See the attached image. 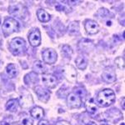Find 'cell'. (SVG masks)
Instances as JSON below:
<instances>
[{"label": "cell", "mask_w": 125, "mask_h": 125, "mask_svg": "<svg viewBox=\"0 0 125 125\" xmlns=\"http://www.w3.org/2000/svg\"><path fill=\"white\" fill-rule=\"evenodd\" d=\"M115 101V94L112 89L106 88L99 92L97 97V104L99 107L105 108L114 104Z\"/></svg>", "instance_id": "obj_1"}, {"label": "cell", "mask_w": 125, "mask_h": 125, "mask_svg": "<svg viewBox=\"0 0 125 125\" xmlns=\"http://www.w3.org/2000/svg\"><path fill=\"white\" fill-rule=\"evenodd\" d=\"M9 48L10 51L12 52L13 55H18L20 53H22L25 48V42L23 39L15 38L10 42Z\"/></svg>", "instance_id": "obj_3"}, {"label": "cell", "mask_w": 125, "mask_h": 125, "mask_svg": "<svg viewBox=\"0 0 125 125\" xmlns=\"http://www.w3.org/2000/svg\"><path fill=\"white\" fill-rule=\"evenodd\" d=\"M62 73L68 81H75L77 78V72L75 68L71 65H66L62 69Z\"/></svg>", "instance_id": "obj_6"}, {"label": "cell", "mask_w": 125, "mask_h": 125, "mask_svg": "<svg viewBox=\"0 0 125 125\" xmlns=\"http://www.w3.org/2000/svg\"><path fill=\"white\" fill-rule=\"evenodd\" d=\"M107 25H108V26H110V25H111V22H110V21H108V22H107Z\"/></svg>", "instance_id": "obj_27"}, {"label": "cell", "mask_w": 125, "mask_h": 125, "mask_svg": "<svg viewBox=\"0 0 125 125\" xmlns=\"http://www.w3.org/2000/svg\"><path fill=\"white\" fill-rule=\"evenodd\" d=\"M75 62H76L77 67L79 68V69H85L86 67H87L86 59L84 58L81 57V56H79V57H78L77 58H76Z\"/></svg>", "instance_id": "obj_18"}, {"label": "cell", "mask_w": 125, "mask_h": 125, "mask_svg": "<svg viewBox=\"0 0 125 125\" xmlns=\"http://www.w3.org/2000/svg\"><path fill=\"white\" fill-rule=\"evenodd\" d=\"M56 125H71L67 121H59V122H58Z\"/></svg>", "instance_id": "obj_23"}, {"label": "cell", "mask_w": 125, "mask_h": 125, "mask_svg": "<svg viewBox=\"0 0 125 125\" xmlns=\"http://www.w3.org/2000/svg\"><path fill=\"white\" fill-rule=\"evenodd\" d=\"M85 108L87 111L90 114H96L97 110H98V108H97V105L94 102V99L93 98H89L88 101L86 102L85 104Z\"/></svg>", "instance_id": "obj_12"}, {"label": "cell", "mask_w": 125, "mask_h": 125, "mask_svg": "<svg viewBox=\"0 0 125 125\" xmlns=\"http://www.w3.org/2000/svg\"><path fill=\"white\" fill-rule=\"evenodd\" d=\"M62 51L63 52V53H65L66 54H72V53H73L72 48L68 45H64L63 47H62Z\"/></svg>", "instance_id": "obj_22"}, {"label": "cell", "mask_w": 125, "mask_h": 125, "mask_svg": "<svg viewBox=\"0 0 125 125\" xmlns=\"http://www.w3.org/2000/svg\"><path fill=\"white\" fill-rule=\"evenodd\" d=\"M31 116L33 117L36 119H40L41 118H43L44 115V111L42 108L40 107H34L33 109L30 112Z\"/></svg>", "instance_id": "obj_14"}, {"label": "cell", "mask_w": 125, "mask_h": 125, "mask_svg": "<svg viewBox=\"0 0 125 125\" xmlns=\"http://www.w3.org/2000/svg\"><path fill=\"white\" fill-rule=\"evenodd\" d=\"M6 71H7V73H8V75L9 76V78H14L18 74L17 68H16L14 64H13V63H9V65L7 66Z\"/></svg>", "instance_id": "obj_17"}, {"label": "cell", "mask_w": 125, "mask_h": 125, "mask_svg": "<svg viewBox=\"0 0 125 125\" xmlns=\"http://www.w3.org/2000/svg\"><path fill=\"white\" fill-rule=\"evenodd\" d=\"M29 41L31 46L33 47H38L41 43V35H40V32L39 29L34 30L32 32L29 36Z\"/></svg>", "instance_id": "obj_8"}, {"label": "cell", "mask_w": 125, "mask_h": 125, "mask_svg": "<svg viewBox=\"0 0 125 125\" xmlns=\"http://www.w3.org/2000/svg\"><path fill=\"white\" fill-rule=\"evenodd\" d=\"M116 64L118 65V67L120 68V69L124 70V58L122 57H118L117 59L115 60Z\"/></svg>", "instance_id": "obj_20"}, {"label": "cell", "mask_w": 125, "mask_h": 125, "mask_svg": "<svg viewBox=\"0 0 125 125\" xmlns=\"http://www.w3.org/2000/svg\"><path fill=\"white\" fill-rule=\"evenodd\" d=\"M42 81L44 85L49 88H53L57 85V79L53 75L49 73H43L42 75Z\"/></svg>", "instance_id": "obj_7"}, {"label": "cell", "mask_w": 125, "mask_h": 125, "mask_svg": "<svg viewBox=\"0 0 125 125\" xmlns=\"http://www.w3.org/2000/svg\"><path fill=\"white\" fill-rule=\"evenodd\" d=\"M38 19L42 23H48L50 20V15L43 9H39L37 12Z\"/></svg>", "instance_id": "obj_13"}, {"label": "cell", "mask_w": 125, "mask_h": 125, "mask_svg": "<svg viewBox=\"0 0 125 125\" xmlns=\"http://www.w3.org/2000/svg\"><path fill=\"white\" fill-rule=\"evenodd\" d=\"M85 30L88 34H96L99 30V26L94 20H87L85 23Z\"/></svg>", "instance_id": "obj_10"}, {"label": "cell", "mask_w": 125, "mask_h": 125, "mask_svg": "<svg viewBox=\"0 0 125 125\" xmlns=\"http://www.w3.org/2000/svg\"><path fill=\"white\" fill-rule=\"evenodd\" d=\"M39 125H49V123L47 120H41L39 123Z\"/></svg>", "instance_id": "obj_25"}, {"label": "cell", "mask_w": 125, "mask_h": 125, "mask_svg": "<svg viewBox=\"0 0 125 125\" xmlns=\"http://www.w3.org/2000/svg\"><path fill=\"white\" fill-rule=\"evenodd\" d=\"M103 78L108 83H114L116 81V74L114 69L111 68H107L103 73Z\"/></svg>", "instance_id": "obj_11"}, {"label": "cell", "mask_w": 125, "mask_h": 125, "mask_svg": "<svg viewBox=\"0 0 125 125\" xmlns=\"http://www.w3.org/2000/svg\"><path fill=\"white\" fill-rule=\"evenodd\" d=\"M74 90H75V93H74V94H76L77 95H78V96L80 97V98H82V96H85L86 95L85 90L83 89V88H75Z\"/></svg>", "instance_id": "obj_21"}, {"label": "cell", "mask_w": 125, "mask_h": 125, "mask_svg": "<svg viewBox=\"0 0 125 125\" xmlns=\"http://www.w3.org/2000/svg\"><path fill=\"white\" fill-rule=\"evenodd\" d=\"M19 29V23L18 21H16L13 19H7L3 23V32L5 35H9V34L17 32Z\"/></svg>", "instance_id": "obj_2"}, {"label": "cell", "mask_w": 125, "mask_h": 125, "mask_svg": "<svg viewBox=\"0 0 125 125\" xmlns=\"http://www.w3.org/2000/svg\"><path fill=\"white\" fill-rule=\"evenodd\" d=\"M120 125H125V124H124V123H123V124H121Z\"/></svg>", "instance_id": "obj_29"}, {"label": "cell", "mask_w": 125, "mask_h": 125, "mask_svg": "<svg viewBox=\"0 0 125 125\" xmlns=\"http://www.w3.org/2000/svg\"><path fill=\"white\" fill-rule=\"evenodd\" d=\"M55 8H56V10H58V11H62V10L64 9V7H63V6H62L61 4L56 5Z\"/></svg>", "instance_id": "obj_24"}, {"label": "cell", "mask_w": 125, "mask_h": 125, "mask_svg": "<svg viewBox=\"0 0 125 125\" xmlns=\"http://www.w3.org/2000/svg\"><path fill=\"white\" fill-rule=\"evenodd\" d=\"M18 108H19V101L17 99H10L6 104V109L11 112L17 111Z\"/></svg>", "instance_id": "obj_15"}, {"label": "cell", "mask_w": 125, "mask_h": 125, "mask_svg": "<svg viewBox=\"0 0 125 125\" xmlns=\"http://www.w3.org/2000/svg\"><path fill=\"white\" fill-rule=\"evenodd\" d=\"M33 120L29 117H24L19 121V125H33Z\"/></svg>", "instance_id": "obj_19"}, {"label": "cell", "mask_w": 125, "mask_h": 125, "mask_svg": "<svg viewBox=\"0 0 125 125\" xmlns=\"http://www.w3.org/2000/svg\"><path fill=\"white\" fill-rule=\"evenodd\" d=\"M34 92L36 93V94L39 97V100H41L42 102L47 103L48 100L50 98V92L48 91V90L44 89L42 87L38 86L34 88Z\"/></svg>", "instance_id": "obj_9"}, {"label": "cell", "mask_w": 125, "mask_h": 125, "mask_svg": "<svg viewBox=\"0 0 125 125\" xmlns=\"http://www.w3.org/2000/svg\"><path fill=\"white\" fill-rule=\"evenodd\" d=\"M43 59L48 64H53L57 61V53L53 49L48 48L43 52Z\"/></svg>", "instance_id": "obj_5"}, {"label": "cell", "mask_w": 125, "mask_h": 125, "mask_svg": "<svg viewBox=\"0 0 125 125\" xmlns=\"http://www.w3.org/2000/svg\"><path fill=\"white\" fill-rule=\"evenodd\" d=\"M101 125H109V124H101Z\"/></svg>", "instance_id": "obj_28"}, {"label": "cell", "mask_w": 125, "mask_h": 125, "mask_svg": "<svg viewBox=\"0 0 125 125\" xmlns=\"http://www.w3.org/2000/svg\"><path fill=\"white\" fill-rule=\"evenodd\" d=\"M67 103L69 108H78L82 105V98L74 93H71L67 97Z\"/></svg>", "instance_id": "obj_4"}, {"label": "cell", "mask_w": 125, "mask_h": 125, "mask_svg": "<svg viewBox=\"0 0 125 125\" xmlns=\"http://www.w3.org/2000/svg\"><path fill=\"white\" fill-rule=\"evenodd\" d=\"M87 125H96L95 123H94V122H89Z\"/></svg>", "instance_id": "obj_26"}, {"label": "cell", "mask_w": 125, "mask_h": 125, "mask_svg": "<svg viewBox=\"0 0 125 125\" xmlns=\"http://www.w3.org/2000/svg\"><path fill=\"white\" fill-rule=\"evenodd\" d=\"M33 70L37 73H42L44 72L45 70V67H44L43 62L39 61V60H37V61L34 62L33 66Z\"/></svg>", "instance_id": "obj_16"}]
</instances>
